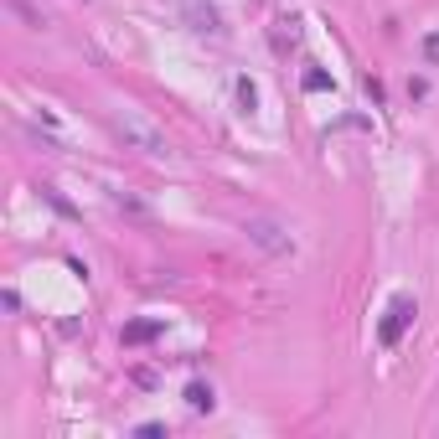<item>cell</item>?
<instances>
[{"label":"cell","instance_id":"6","mask_svg":"<svg viewBox=\"0 0 439 439\" xmlns=\"http://www.w3.org/2000/svg\"><path fill=\"white\" fill-rule=\"evenodd\" d=\"M114 207H119L124 217H135V223H156V212H150L135 191H114Z\"/></svg>","mask_w":439,"mask_h":439},{"label":"cell","instance_id":"5","mask_svg":"<svg viewBox=\"0 0 439 439\" xmlns=\"http://www.w3.org/2000/svg\"><path fill=\"white\" fill-rule=\"evenodd\" d=\"M161 331H166L161 316H140V321H124V326H119V341H124V346H150Z\"/></svg>","mask_w":439,"mask_h":439},{"label":"cell","instance_id":"10","mask_svg":"<svg viewBox=\"0 0 439 439\" xmlns=\"http://www.w3.org/2000/svg\"><path fill=\"white\" fill-rule=\"evenodd\" d=\"M41 196H47V202L62 212V217H73V202H68V196H62V191H52V186H41Z\"/></svg>","mask_w":439,"mask_h":439},{"label":"cell","instance_id":"2","mask_svg":"<svg viewBox=\"0 0 439 439\" xmlns=\"http://www.w3.org/2000/svg\"><path fill=\"white\" fill-rule=\"evenodd\" d=\"M176 16H181V26L191 36H202V41H223L228 26H223V16H217L212 0H176Z\"/></svg>","mask_w":439,"mask_h":439},{"label":"cell","instance_id":"1","mask_svg":"<svg viewBox=\"0 0 439 439\" xmlns=\"http://www.w3.org/2000/svg\"><path fill=\"white\" fill-rule=\"evenodd\" d=\"M109 129L129 145V150H140V156H150V161H166L171 156V140H166V129L145 114V109H135V104H119V109H109Z\"/></svg>","mask_w":439,"mask_h":439},{"label":"cell","instance_id":"11","mask_svg":"<svg viewBox=\"0 0 439 439\" xmlns=\"http://www.w3.org/2000/svg\"><path fill=\"white\" fill-rule=\"evenodd\" d=\"M419 47H424V62H434V68H439V31H429Z\"/></svg>","mask_w":439,"mask_h":439},{"label":"cell","instance_id":"7","mask_svg":"<svg viewBox=\"0 0 439 439\" xmlns=\"http://www.w3.org/2000/svg\"><path fill=\"white\" fill-rule=\"evenodd\" d=\"M186 408H191V413H212V408H217L212 383H191V388H186Z\"/></svg>","mask_w":439,"mask_h":439},{"label":"cell","instance_id":"9","mask_svg":"<svg viewBox=\"0 0 439 439\" xmlns=\"http://www.w3.org/2000/svg\"><path fill=\"white\" fill-rule=\"evenodd\" d=\"M233 94H238V104H243V114H253V109H258V88H253L248 78H238V83H233Z\"/></svg>","mask_w":439,"mask_h":439},{"label":"cell","instance_id":"4","mask_svg":"<svg viewBox=\"0 0 439 439\" xmlns=\"http://www.w3.org/2000/svg\"><path fill=\"white\" fill-rule=\"evenodd\" d=\"M413 316H419V300H413V295H393L388 311H383V321H378V341H383V346H398V341L408 336Z\"/></svg>","mask_w":439,"mask_h":439},{"label":"cell","instance_id":"3","mask_svg":"<svg viewBox=\"0 0 439 439\" xmlns=\"http://www.w3.org/2000/svg\"><path fill=\"white\" fill-rule=\"evenodd\" d=\"M243 233H248V243H258L263 253H274V258L295 253V238H290V228H284L279 217H263V212H253V217H243Z\"/></svg>","mask_w":439,"mask_h":439},{"label":"cell","instance_id":"8","mask_svg":"<svg viewBox=\"0 0 439 439\" xmlns=\"http://www.w3.org/2000/svg\"><path fill=\"white\" fill-rule=\"evenodd\" d=\"M336 78L326 73V68H305V94H331Z\"/></svg>","mask_w":439,"mask_h":439},{"label":"cell","instance_id":"12","mask_svg":"<svg viewBox=\"0 0 439 439\" xmlns=\"http://www.w3.org/2000/svg\"><path fill=\"white\" fill-rule=\"evenodd\" d=\"M135 434H140V439H161V434H166V424H140Z\"/></svg>","mask_w":439,"mask_h":439}]
</instances>
